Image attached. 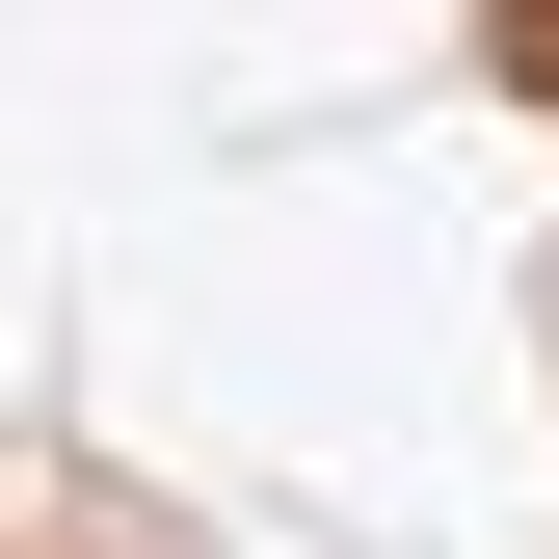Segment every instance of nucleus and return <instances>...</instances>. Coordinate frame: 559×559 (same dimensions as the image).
Masks as SVG:
<instances>
[{
	"instance_id": "nucleus-1",
	"label": "nucleus",
	"mask_w": 559,
	"mask_h": 559,
	"mask_svg": "<svg viewBox=\"0 0 559 559\" xmlns=\"http://www.w3.org/2000/svg\"><path fill=\"white\" fill-rule=\"evenodd\" d=\"M507 53H533V81H559V0H507Z\"/></svg>"
}]
</instances>
